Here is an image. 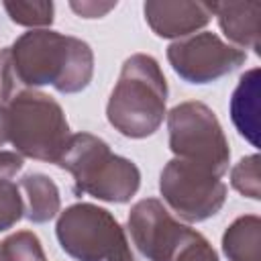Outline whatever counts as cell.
<instances>
[{
  "instance_id": "cell-15",
  "label": "cell",
  "mask_w": 261,
  "mask_h": 261,
  "mask_svg": "<svg viewBox=\"0 0 261 261\" xmlns=\"http://www.w3.org/2000/svg\"><path fill=\"white\" fill-rule=\"evenodd\" d=\"M2 6L12 22H16L20 27H29L31 31L51 27L53 14H55L53 2H47V0H33V2L6 0V2H2Z\"/></svg>"
},
{
  "instance_id": "cell-17",
  "label": "cell",
  "mask_w": 261,
  "mask_h": 261,
  "mask_svg": "<svg viewBox=\"0 0 261 261\" xmlns=\"http://www.w3.org/2000/svg\"><path fill=\"white\" fill-rule=\"evenodd\" d=\"M230 184L232 188L251 198L259 200L261 198V186H259V155L253 153L249 157H243L232 169H230Z\"/></svg>"
},
{
  "instance_id": "cell-21",
  "label": "cell",
  "mask_w": 261,
  "mask_h": 261,
  "mask_svg": "<svg viewBox=\"0 0 261 261\" xmlns=\"http://www.w3.org/2000/svg\"><path fill=\"white\" fill-rule=\"evenodd\" d=\"M24 165L16 151H0V179H12Z\"/></svg>"
},
{
  "instance_id": "cell-2",
  "label": "cell",
  "mask_w": 261,
  "mask_h": 261,
  "mask_svg": "<svg viewBox=\"0 0 261 261\" xmlns=\"http://www.w3.org/2000/svg\"><path fill=\"white\" fill-rule=\"evenodd\" d=\"M167 80L155 57L135 53L124 59L106 104V118L128 139H145L159 130L165 118Z\"/></svg>"
},
{
  "instance_id": "cell-11",
  "label": "cell",
  "mask_w": 261,
  "mask_h": 261,
  "mask_svg": "<svg viewBox=\"0 0 261 261\" xmlns=\"http://www.w3.org/2000/svg\"><path fill=\"white\" fill-rule=\"evenodd\" d=\"M212 14L218 20V27L226 35V39L237 49H253L257 55L261 53L259 43V2H212Z\"/></svg>"
},
{
  "instance_id": "cell-4",
  "label": "cell",
  "mask_w": 261,
  "mask_h": 261,
  "mask_svg": "<svg viewBox=\"0 0 261 261\" xmlns=\"http://www.w3.org/2000/svg\"><path fill=\"white\" fill-rule=\"evenodd\" d=\"M8 141L20 157L55 163L71 137L61 104L45 92L20 90L6 106Z\"/></svg>"
},
{
  "instance_id": "cell-7",
  "label": "cell",
  "mask_w": 261,
  "mask_h": 261,
  "mask_svg": "<svg viewBox=\"0 0 261 261\" xmlns=\"http://www.w3.org/2000/svg\"><path fill=\"white\" fill-rule=\"evenodd\" d=\"M169 149L177 159H186L212 169L218 177L228 171V139L204 102L188 100L173 106L167 114Z\"/></svg>"
},
{
  "instance_id": "cell-22",
  "label": "cell",
  "mask_w": 261,
  "mask_h": 261,
  "mask_svg": "<svg viewBox=\"0 0 261 261\" xmlns=\"http://www.w3.org/2000/svg\"><path fill=\"white\" fill-rule=\"evenodd\" d=\"M8 141V130H6V110L0 106V147Z\"/></svg>"
},
{
  "instance_id": "cell-13",
  "label": "cell",
  "mask_w": 261,
  "mask_h": 261,
  "mask_svg": "<svg viewBox=\"0 0 261 261\" xmlns=\"http://www.w3.org/2000/svg\"><path fill=\"white\" fill-rule=\"evenodd\" d=\"M18 190L24 204V218L33 224H45L53 220L61 210V196L57 184L39 171L27 173L18 181Z\"/></svg>"
},
{
  "instance_id": "cell-6",
  "label": "cell",
  "mask_w": 261,
  "mask_h": 261,
  "mask_svg": "<svg viewBox=\"0 0 261 261\" xmlns=\"http://www.w3.org/2000/svg\"><path fill=\"white\" fill-rule=\"evenodd\" d=\"M55 237L75 261H135L120 222L102 206L77 202L59 212Z\"/></svg>"
},
{
  "instance_id": "cell-12",
  "label": "cell",
  "mask_w": 261,
  "mask_h": 261,
  "mask_svg": "<svg viewBox=\"0 0 261 261\" xmlns=\"http://www.w3.org/2000/svg\"><path fill=\"white\" fill-rule=\"evenodd\" d=\"M259 75L257 67L245 71L230 96L232 124L253 147H259Z\"/></svg>"
},
{
  "instance_id": "cell-9",
  "label": "cell",
  "mask_w": 261,
  "mask_h": 261,
  "mask_svg": "<svg viewBox=\"0 0 261 261\" xmlns=\"http://www.w3.org/2000/svg\"><path fill=\"white\" fill-rule=\"evenodd\" d=\"M171 69L188 84H212L247 61L243 49L224 43L216 33L204 31L177 39L167 47Z\"/></svg>"
},
{
  "instance_id": "cell-3",
  "label": "cell",
  "mask_w": 261,
  "mask_h": 261,
  "mask_svg": "<svg viewBox=\"0 0 261 261\" xmlns=\"http://www.w3.org/2000/svg\"><path fill=\"white\" fill-rule=\"evenodd\" d=\"M57 165L71 173L75 196L88 194L102 202L124 204L139 192V167L110 151L108 143L92 133L69 137Z\"/></svg>"
},
{
  "instance_id": "cell-14",
  "label": "cell",
  "mask_w": 261,
  "mask_h": 261,
  "mask_svg": "<svg viewBox=\"0 0 261 261\" xmlns=\"http://www.w3.org/2000/svg\"><path fill=\"white\" fill-rule=\"evenodd\" d=\"M222 253L228 261H261V218L245 214L232 220L222 234Z\"/></svg>"
},
{
  "instance_id": "cell-19",
  "label": "cell",
  "mask_w": 261,
  "mask_h": 261,
  "mask_svg": "<svg viewBox=\"0 0 261 261\" xmlns=\"http://www.w3.org/2000/svg\"><path fill=\"white\" fill-rule=\"evenodd\" d=\"M20 90L24 88L18 84V77L14 73L10 47H2L0 49V106H6Z\"/></svg>"
},
{
  "instance_id": "cell-23",
  "label": "cell",
  "mask_w": 261,
  "mask_h": 261,
  "mask_svg": "<svg viewBox=\"0 0 261 261\" xmlns=\"http://www.w3.org/2000/svg\"><path fill=\"white\" fill-rule=\"evenodd\" d=\"M0 261H2V255H0Z\"/></svg>"
},
{
  "instance_id": "cell-10",
  "label": "cell",
  "mask_w": 261,
  "mask_h": 261,
  "mask_svg": "<svg viewBox=\"0 0 261 261\" xmlns=\"http://www.w3.org/2000/svg\"><path fill=\"white\" fill-rule=\"evenodd\" d=\"M143 14L151 31L161 39H184L212 20L210 2L190 0H147Z\"/></svg>"
},
{
  "instance_id": "cell-16",
  "label": "cell",
  "mask_w": 261,
  "mask_h": 261,
  "mask_svg": "<svg viewBox=\"0 0 261 261\" xmlns=\"http://www.w3.org/2000/svg\"><path fill=\"white\" fill-rule=\"evenodd\" d=\"M2 261H47L43 245L33 230H16L0 243Z\"/></svg>"
},
{
  "instance_id": "cell-1",
  "label": "cell",
  "mask_w": 261,
  "mask_h": 261,
  "mask_svg": "<svg viewBox=\"0 0 261 261\" xmlns=\"http://www.w3.org/2000/svg\"><path fill=\"white\" fill-rule=\"evenodd\" d=\"M10 59L24 90L53 86L59 94H77L90 86L94 75L92 47L51 29H33L16 37L10 45Z\"/></svg>"
},
{
  "instance_id": "cell-18",
  "label": "cell",
  "mask_w": 261,
  "mask_h": 261,
  "mask_svg": "<svg viewBox=\"0 0 261 261\" xmlns=\"http://www.w3.org/2000/svg\"><path fill=\"white\" fill-rule=\"evenodd\" d=\"M24 216L22 196L16 184L0 179V232L12 228Z\"/></svg>"
},
{
  "instance_id": "cell-5",
  "label": "cell",
  "mask_w": 261,
  "mask_h": 261,
  "mask_svg": "<svg viewBox=\"0 0 261 261\" xmlns=\"http://www.w3.org/2000/svg\"><path fill=\"white\" fill-rule=\"evenodd\" d=\"M126 226L145 261H218L208 239L177 222L157 198L133 204Z\"/></svg>"
},
{
  "instance_id": "cell-20",
  "label": "cell",
  "mask_w": 261,
  "mask_h": 261,
  "mask_svg": "<svg viewBox=\"0 0 261 261\" xmlns=\"http://www.w3.org/2000/svg\"><path fill=\"white\" fill-rule=\"evenodd\" d=\"M69 6L84 18H100L106 12H110L116 6V2H69Z\"/></svg>"
},
{
  "instance_id": "cell-8",
  "label": "cell",
  "mask_w": 261,
  "mask_h": 261,
  "mask_svg": "<svg viewBox=\"0 0 261 261\" xmlns=\"http://www.w3.org/2000/svg\"><path fill=\"white\" fill-rule=\"evenodd\" d=\"M165 204L186 222H202L220 212L226 202V184L208 167L169 159L159 175Z\"/></svg>"
}]
</instances>
